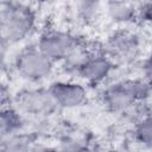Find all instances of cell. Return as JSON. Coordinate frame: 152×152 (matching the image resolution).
Segmentation results:
<instances>
[{
  "instance_id": "13",
  "label": "cell",
  "mask_w": 152,
  "mask_h": 152,
  "mask_svg": "<svg viewBox=\"0 0 152 152\" xmlns=\"http://www.w3.org/2000/svg\"><path fill=\"white\" fill-rule=\"evenodd\" d=\"M102 11V5L97 1H81L76 5V13L80 20L86 24L97 20Z\"/></svg>"
},
{
  "instance_id": "9",
  "label": "cell",
  "mask_w": 152,
  "mask_h": 152,
  "mask_svg": "<svg viewBox=\"0 0 152 152\" xmlns=\"http://www.w3.org/2000/svg\"><path fill=\"white\" fill-rule=\"evenodd\" d=\"M108 18L118 24H127L138 18V6L126 1H112L104 5Z\"/></svg>"
},
{
  "instance_id": "4",
  "label": "cell",
  "mask_w": 152,
  "mask_h": 152,
  "mask_svg": "<svg viewBox=\"0 0 152 152\" xmlns=\"http://www.w3.org/2000/svg\"><path fill=\"white\" fill-rule=\"evenodd\" d=\"M52 62L37 45L21 49L14 58V69L18 75L30 82H39L48 78L53 71Z\"/></svg>"
},
{
  "instance_id": "8",
  "label": "cell",
  "mask_w": 152,
  "mask_h": 152,
  "mask_svg": "<svg viewBox=\"0 0 152 152\" xmlns=\"http://www.w3.org/2000/svg\"><path fill=\"white\" fill-rule=\"evenodd\" d=\"M56 106L59 108H77L87 102V89L77 82L56 81L48 88Z\"/></svg>"
},
{
  "instance_id": "14",
  "label": "cell",
  "mask_w": 152,
  "mask_h": 152,
  "mask_svg": "<svg viewBox=\"0 0 152 152\" xmlns=\"http://www.w3.org/2000/svg\"><path fill=\"white\" fill-rule=\"evenodd\" d=\"M87 150V141L78 134L64 135L57 148L58 152H84Z\"/></svg>"
},
{
  "instance_id": "1",
  "label": "cell",
  "mask_w": 152,
  "mask_h": 152,
  "mask_svg": "<svg viewBox=\"0 0 152 152\" xmlns=\"http://www.w3.org/2000/svg\"><path fill=\"white\" fill-rule=\"evenodd\" d=\"M36 26L34 10L24 2L2 1L0 4L1 44L7 46L24 40Z\"/></svg>"
},
{
  "instance_id": "17",
  "label": "cell",
  "mask_w": 152,
  "mask_h": 152,
  "mask_svg": "<svg viewBox=\"0 0 152 152\" xmlns=\"http://www.w3.org/2000/svg\"><path fill=\"white\" fill-rule=\"evenodd\" d=\"M24 152H58L57 148H51V147H48L43 144H38V142H33L31 144Z\"/></svg>"
},
{
  "instance_id": "10",
  "label": "cell",
  "mask_w": 152,
  "mask_h": 152,
  "mask_svg": "<svg viewBox=\"0 0 152 152\" xmlns=\"http://www.w3.org/2000/svg\"><path fill=\"white\" fill-rule=\"evenodd\" d=\"M24 127V118L21 113L11 106L4 107L0 115V133L1 138L10 137L21 132Z\"/></svg>"
},
{
  "instance_id": "7",
  "label": "cell",
  "mask_w": 152,
  "mask_h": 152,
  "mask_svg": "<svg viewBox=\"0 0 152 152\" xmlns=\"http://www.w3.org/2000/svg\"><path fill=\"white\" fill-rule=\"evenodd\" d=\"M18 107L32 115H48L57 108L48 88H28L18 93L15 97Z\"/></svg>"
},
{
  "instance_id": "16",
  "label": "cell",
  "mask_w": 152,
  "mask_h": 152,
  "mask_svg": "<svg viewBox=\"0 0 152 152\" xmlns=\"http://www.w3.org/2000/svg\"><path fill=\"white\" fill-rule=\"evenodd\" d=\"M142 72H144V81L147 82V84L152 88V56L146 59L142 66Z\"/></svg>"
},
{
  "instance_id": "12",
  "label": "cell",
  "mask_w": 152,
  "mask_h": 152,
  "mask_svg": "<svg viewBox=\"0 0 152 152\" xmlns=\"http://www.w3.org/2000/svg\"><path fill=\"white\" fill-rule=\"evenodd\" d=\"M134 137L139 144L152 148V115L147 114L139 119L134 127Z\"/></svg>"
},
{
  "instance_id": "6",
  "label": "cell",
  "mask_w": 152,
  "mask_h": 152,
  "mask_svg": "<svg viewBox=\"0 0 152 152\" xmlns=\"http://www.w3.org/2000/svg\"><path fill=\"white\" fill-rule=\"evenodd\" d=\"M71 69L80 78L95 86L102 83L112 74L114 63L107 57L102 48H88L83 57Z\"/></svg>"
},
{
  "instance_id": "18",
  "label": "cell",
  "mask_w": 152,
  "mask_h": 152,
  "mask_svg": "<svg viewBox=\"0 0 152 152\" xmlns=\"http://www.w3.org/2000/svg\"><path fill=\"white\" fill-rule=\"evenodd\" d=\"M107 152H115V151H107Z\"/></svg>"
},
{
  "instance_id": "2",
  "label": "cell",
  "mask_w": 152,
  "mask_h": 152,
  "mask_svg": "<svg viewBox=\"0 0 152 152\" xmlns=\"http://www.w3.org/2000/svg\"><path fill=\"white\" fill-rule=\"evenodd\" d=\"M152 88L144 80H121L101 93L102 104L112 113H125L148 97Z\"/></svg>"
},
{
  "instance_id": "5",
  "label": "cell",
  "mask_w": 152,
  "mask_h": 152,
  "mask_svg": "<svg viewBox=\"0 0 152 152\" xmlns=\"http://www.w3.org/2000/svg\"><path fill=\"white\" fill-rule=\"evenodd\" d=\"M139 37L124 28L113 31L106 39L102 50L107 57L115 64L132 63L140 53Z\"/></svg>"
},
{
  "instance_id": "11",
  "label": "cell",
  "mask_w": 152,
  "mask_h": 152,
  "mask_svg": "<svg viewBox=\"0 0 152 152\" xmlns=\"http://www.w3.org/2000/svg\"><path fill=\"white\" fill-rule=\"evenodd\" d=\"M33 142H36V137L33 134L19 132L1 138V152H24Z\"/></svg>"
},
{
  "instance_id": "15",
  "label": "cell",
  "mask_w": 152,
  "mask_h": 152,
  "mask_svg": "<svg viewBox=\"0 0 152 152\" xmlns=\"http://www.w3.org/2000/svg\"><path fill=\"white\" fill-rule=\"evenodd\" d=\"M138 18L144 23L152 25V1L138 5Z\"/></svg>"
},
{
  "instance_id": "3",
  "label": "cell",
  "mask_w": 152,
  "mask_h": 152,
  "mask_svg": "<svg viewBox=\"0 0 152 152\" xmlns=\"http://www.w3.org/2000/svg\"><path fill=\"white\" fill-rule=\"evenodd\" d=\"M52 62H68L84 49L83 40L69 32L57 28L44 30L36 44Z\"/></svg>"
}]
</instances>
